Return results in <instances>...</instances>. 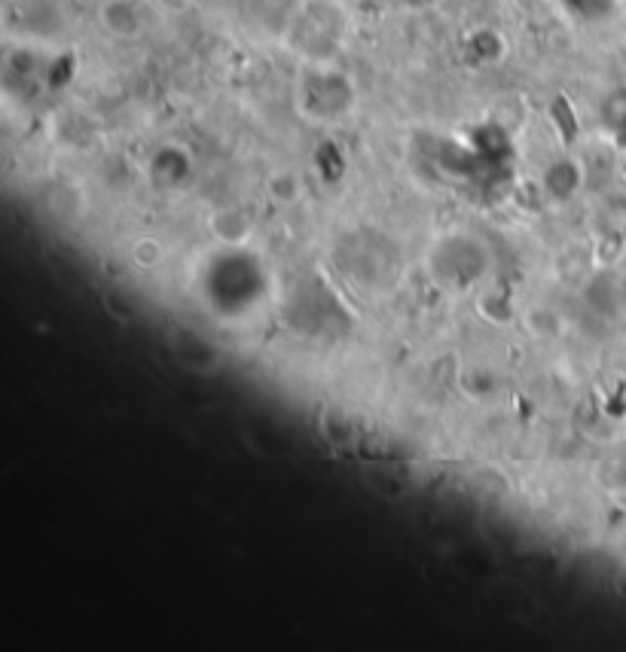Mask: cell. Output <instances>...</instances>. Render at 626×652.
Here are the masks:
<instances>
[{"label": "cell", "instance_id": "1", "mask_svg": "<svg viewBox=\"0 0 626 652\" xmlns=\"http://www.w3.org/2000/svg\"><path fill=\"white\" fill-rule=\"evenodd\" d=\"M297 101L309 119L333 122V119H346V114L354 107V86L333 64L312 62L303 67Z\"/></svg>", "mask_w": 626, "mask_h": 652}, {"label": "cell", "instance_id": "2", "mask_svg": "<svg viewBox=\"0 0 626 652\" xmlns=\"http://www.w3.org/2000/svg\"><path fill=\"white\" fill-rule=\"evenodd\" d=\"M98 22L114 38H138L144 31V13L135 0H105L98 10Z\"/></svg>", "mask_w": 626, "mask_h": 652}, {"label": "cell", "instance_id": "3", "mask_svg": "<svg viewBox=\"0 0 626 652\" xmlns=\"http://www.w3.org/2000/svg\"><path fill=\"white\" fill-rule=\"evenodd\" d=\"M468 50L480 52V62H498L505 55V40L492 28H477L468 38Z\"/></svg>", "mask_w": 626, "mask_h": 652}, {"label": "cell", "instance_id": "4", "mask_svg": "<svg viewBox=\"0 0 626 652\" xmlns=\"http://www.w3.org/2000/svg\"><path fill=\"white\" fill-rule=\"evenodd\" d=\"M406 3H410V7H431L434 0H406Z\"/></svg>", "mask_w": 626, "mask_h": 652}]
</instances>
